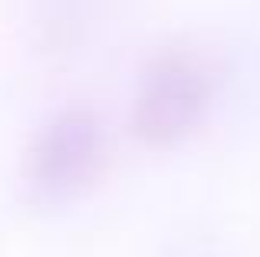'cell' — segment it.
<instances>
[{
	"instance_id": "1",
	"label": "cell",
	"mask_w": 260,
	"mask_h": 257,
	"mask_svg": "<svg viewBox=\"0 0 260 257\" xmlns=\"http://www.w3.org/2000/svg\"><path fill=\"white\" fill-rule=\"evenodd\" d=\"M102 168V128L89 109H66L37 132L26 152V181L37 201L63 205L83 195Z\"/></svg>"
},
{
	"instance_id": "2",
	"label": "cell",
	"mask_w": 260,
	"mask_h": 257,
	"mask_svg": "<svg viewBox=\"0 0 260 257\" xmlns=\"http://www.w3.org/2000/svg\"><path fill=\"white\" fill-rule=\"evenodd\" d=\"M208 106V73L188 56H161L139 79L132 128L148 145H175L198 128Z\"/></svg>"
}]
</instances>
